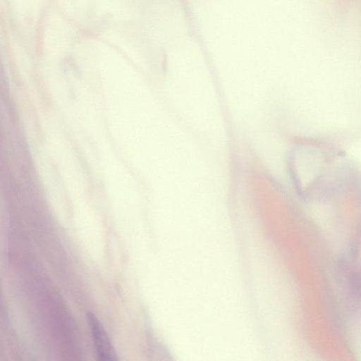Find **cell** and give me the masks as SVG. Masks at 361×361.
Here are the masks:
<instances>
[{"instance_id": "1", "label": "cell", "mask_w": 361, "mask_h": 361, "mask_svg": "<svg viewBox=\"0 0 361 361\" xmlns=\"http://www.w3.org/2000/svg\"><path fill=\"white\" fill-rule=\"evenodd\" d=\"M92 331L94 348L99 360H117V354L105 329L92 312L87 314Z\"/></svg>"}]
</instances>
